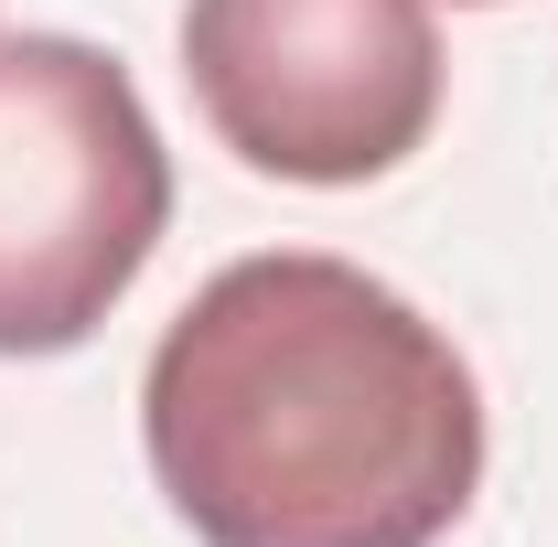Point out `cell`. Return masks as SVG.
Here are the masks:
<instances>
[{
    "label": "cell",
    "instance_id": "cell-1",
    "mask_svg": "<svg viewBox=\"0 0 558 547\" xmlns=\"http://www.w3.org/2000/svg\"><path fill=\"white\" fill-rule=\"evenodd\" d=\"M140 451L194 547H440L484 494V387L409 290L269 247L161 323Z\"/></svg>",
    "mask_w": 558,
    "mask_h": 547
},
{
    "label": "cell",
    "instance_id": "cell-2",
    "mask_svg": "<svg viewBox=\"0 0 558 547\" xmlns=\"http://www.w3.org/2000/svg\"><path fill=\"white\" fill-rule=\"evenodd\" d=\"M172 236V150L119 54L0 33V354H75Z\"/></svg>",
    "mask_w": 558,
    "mask_h": 547
},
{
    "label": "cell",
    "instance_id": "cell-3",
    "mask_svg": "<svg viewBox=\"0 0 558 547\" xmlns=\"http://www.w3.org/2000/svg\"><path fill=\"white\" fill-rule=\"evenodd\" d=\"M183 86L269 183H376L440 130L429 0H183Z\"/></svg>",
    "mask_w": 558,
    "mask_h": 547
},
{
    "label": "cell",
    "instance_id": "cell-4",
    "mask_svg": "<svg viewBox=\"0 0 558 547\" xmlns=\"http://www.w3.org/2000/svg\"><path fill=\"white\" fill-rule=\"evenodd\" d=\"M462 11H494V0H462Z\"/></svg>",
    "mask_w": 558,
    "mask_h": 547
}]
</instances>
